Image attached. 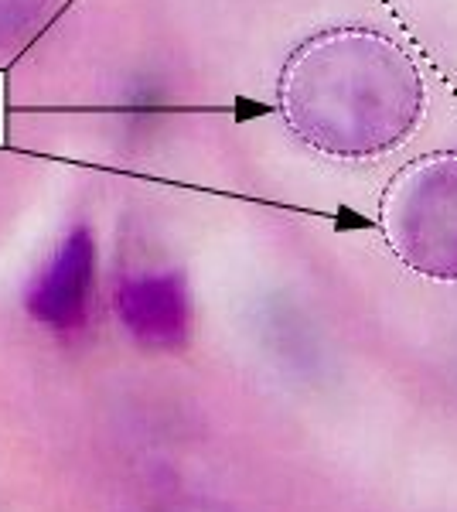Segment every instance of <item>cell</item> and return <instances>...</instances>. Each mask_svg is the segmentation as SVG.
Wrapping results in <instances>:
<instances>
[{
	"label": "cell",
	"instance_id": "6da1fadb",
	"mask_svg": "<svg viewBox=\"0 0 457 512\" xmlns=\"http://www.w3.org/2000/svg\"><path fill=\"white\" fill-rule=\"evenodd\" d=\"M277 106L290 134L311 151L369 161L417 134L427 82L400 41L372 28H331L287 59Z\"/></svg>",
	"mask_w": 457,
	"mask_h": 512
},
{
	"label": "cell",
	"instance_id": "7a4b0ae2",
	"mask_svg": "<svg viewBox=\"0 0 457 512\" xmlns=\"http://www.w3.org/2000/svg\"><path fill=\"white\" fill-rule=\"evenodd\" d=\"M379 233L413 274L457 284V151H434L389 178Z\"/></svg>",
	"mask_w": 457,
	"mask_h": 512
},
{
	"label": "cell",
	"instance_id": "3957f363",
	"mask_svg": "<svg viewBox=\"0 0 457 512\" xmlns=\"http://www.w3.org/2000/svg\"><path fill=\"white\" fill-rule=\"evenodd\" d=\"M96 287V236L76 226L62 236L28 287V315L52 332H72L89 315V297Z\"/></svg>",
	"mask_w": 457,
	"mask_h": 512
},
{
	"label": "cell",
	"instance_id": "277c9868",
	"mask_svg": "<svg viewBox=\"0 0 457 512\" xmlns=\"http://www.w3.org/2000/svg\"><path fill=\"white\" fill-rule=\"evenodd\" d=\"M113 308L127 335L144 349H185L191 335V294L178 270H147L116 284Z\"/></svg>",
	"mask_w": 457,
	"mask_h": 512
},
{
	"label": "cell",
	"instance_id": "5b68a950",
	"mask_svg": "<svg viewBox=\"0 0 457 512\" xmlns=\"http://www.w3.org/2000/svg\"><path fill=\"white\" fill-rule=\"evenodd\" d=\"M48 0H0V41H11L14 35L28 31Z\"/></svg>",
	"mask_w": 457,
	"mask_h": 512
},
{
	"label": "cell",
	"instance_id": "8992f818",
	"mask_svg": "<svg viewBox=\"0 0 457 512\" xmlns=\"http://www.w3.org/2000/svg\"><path fill=\"white\" fill-rule=\"evenodd\" d=\"M154 512H229V509L209 499H171L164 506H157Z\"/></svg>",
	"mask_w": 457,
	"mask_h": 512
}]
</instances>
